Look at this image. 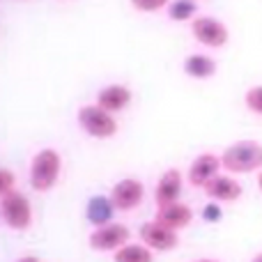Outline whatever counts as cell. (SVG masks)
<instances>
[{"label": "cell", "instance_id": "6da1fadb", "mask_svg": "<svg viewBox=\"0 0 262 262\" xmlns=\"http://www.w3.org/2000/svg\"><path fill=\"white\" fill-rule=\"evenodd\" d=\"M221 166L228 175H249L262 170V145L255 140H237L221 152Z\"/></svg>", "mask_w": 262, "mask_h": 262}, {"label": "cell", "instance_id": "7a4b0ae2", "mask_svg": "<svg viewBox=\"0 0 262 262\" xmlns=\"http://www.w3.org/2000/svg\"><path fill=\"white\" fill-rule=\"evenodd\" d=\"M60 172H62V154L55 147H41L35 152L30 161V186L37 193H46L51 191L60 180Z\"/></svg>", "mask_w": 262, "mask_h": 262}, {"label": "cell", "instance_id": "3957f363", "mask_svg": "<svg viewBox=\"0 0 262 262\" xmlns=\"http://www.w3.org/2000/svg\"><path fill=\"white\" fill-rule=\"evenodd\" d=\"M0 219L3 223L14 232H26L32 226V203L26 193H21L18 189L9 191V193L0 195Z\"/></svg>", "mask_w": 262, "mask_h": 262}, {"label": "cell", "instance_id": "277c9868", "mask_svg": "<svg viewBox=\"0 0 262 262\" xmlns=\"http://www.w3.org/2000/svg\"><path fill=\"white\" fill-rule=\"evenodd\" d=\"M76 122L90 138H99V140L113 138V136L120 131V124H118V120H115V115L108 113V111H104L97 104L81 106L76 113Z\"/></svg>", "mask_w": 262, "mask_h": 262}, {"label": "cell", "instance_id": "5b68a950", "mask_svg": "<svg viewBox=\"0 0 262 262\" xmlns=\"http://www.w3.org/2000/svg\"><path fill=\"white\" fill-rule=\"evenodd\" d=\"M131 242V230L124 223H106L101 228H95V230L88 235V246L97 253H115L120 251L124 244Z\"/></svg>", "mask_w": 262, "mask_h": 262}, {"label": "cell", "instance_id": "8992f818", "mask_svg": "<svg viewBox=\"0 0 262 262\" xmlns=\"http://www.w3.org/2000/svg\"><path fill=\"white\" fill-rule=\"evenodd\" d=\"M191 35L198 44L207 46V49H223L230 41L228 26L214 16H195L191 21Z\"/></svg>", "mask_w": 262, "mask_h": 262}, {"label": "cell", "instance_id": "52a82bcc", "mask_svg": "<svg viewBox=\"0 0 262 262\" xmlns=\"http://www.w3.org/2000/svg\"><path fill=\"white\" fill-rule=\"evenodd\" d=\"M138 237L154 253H172V251L180 246V232L163 226V223H159L157 219L143 223L138 230Z\"/></svg>", "mask_w": 262, "mask_h": 262}, {"label": "cell", "instance_id": "ba28073f", "mask_svg": "<svg viewBox=\"0 0 262 262\" xmlns=\"http://www.w3.org/2000/svg\"><path fill=\"white\" fill-rule=\"evenodd\" d=\"M108 198L118 212H134L145 200V184L138 177H122L113 184Z\"/></svg>", "mask_w": 262, "mask_h": 262}, {"label": "cell", "instance_id": "9c48e42d", "mask_svg": "<svg viewBox=\"0 0 262 262\" xmlns=\"http://www.w3.org/2000/svg\"><path fill=\"white\" fill-rule=\"evenodd\" d=\"M221 157L214 152H200L186 170V182L195 189H205L216 175H221Z\"/></svg>", "mask_w": 262, "mask_h": 262}, {"label": "cell", "instance_id": "30bf717a", "mask_svg": "<svg viewBox=\"0 0 262 262\" xmlns=\"http://www.w3.org/2000/svg\"><path fill=\"white\" fill-rule=\"evenodd\" d=\"M182 184H184V175H182L180 168L163 170L161 177L157 180V186H154V203H157V207L177 203L182 195Z\"/></svg>", "mask_w": 262, "mask_h": 262}, {"label": "cell", "instance_id": "8fae6325", "mask_svg": "<svg viewBox=\"0 0 262 262\" xmlns=\"http://www.w3.org/2000/svg\"><path fill=\"white\" fill-rule=\"evenodd\" d=\"M203 191L212 203H219V205L237 203V200L244 195V186L230 175H216Z\"/></svg>", "mask_w": 262, "mask_h": 262}, {"label": "cell", "instance_id": "7c38bea8", "mask_svg": "<svg viewBox=\"0 0 262 262\" xmlns=\"http://www.w3.org/2000/svg\"><path fill=\"white\" fill-rule=\"evenodd\" d=\"M131 99H134V95H131V90L127 85H122V83H111V85H104L97 92L95 104L101 106L104 111H108V113L118 115V113H122L124 108H129Z\"/></svg>", "mask_w": 262, "mask_h": 262}, {"label": "cell", "instance_id": "4fadbf2b", "mask_svg": "<svg viewBox=\"0 0 262 262\" xmlns=\"http://www.w3.org/2000/svg\"><path fill=\"white\" fill-rule=\"evenodd\" d=\"M193 216H195L193 209L186 203H182V200L163 205V207H157V214H154V219H157L159 223H163V226L172 228V230H177V232L189 228L191 223H193Z\"/></svg>", "mask_w": 262, "mask_h": 262}, {"label": "cell", "instance_id": "5bb4252c", "mask_svg": "<svg viewBox=\"0 0 262 262\" xmlns=\"http://www.w3.org/2000/svg\"><path fill=\"white\" fill-rule=\"evenodd\" d=\"M182 69L189 78H195V81H207L216 74L219 64L212 55H205V53H191L184 58L182 62Z\"/></svg>", "mask_w": 262, "mask_h": 262}, {"label": "cell", "instance_id": "9a60e30c", "mask_svg": "<svg viewBox=\"0 0 262 262\" xmlns=\"http://www.w3.org/2000/svg\"><path fill=\"white\" fill-rule=\"evenodd\" d=\"M113 212H118V209L111 203L108 195H92L85 205V219H88V223H92L95 228L113 223Z\"/></svg>", "mask_w": 262, "mask_h": 262}, {"label": "cell", "instance_id": "2e32d148", "mask_svg": "<svg viewBox=\"0 0 262 262\" xmlns=\"http://www.w3.org/2000/svg\"><path fill=\"white\" fill-rule=\"evenodd\" d=\"M113 262H154V251L143 242H129L113 253Z\"/></svg>", "mask_w": 262, "mask_h": 262}, {"label": "cell", "instance_id": "e0dca14e", "mask_svg": "<svg viewBox=\"0 0 262 262\" xmlns=\"http://www.w3.org/2000/svg\"><path fill=\"white\" fill-rule=\"evenodd\" d=\"M198 14V3L195 0H172L168 5V16L170 21L184 23V21H193Z\"/></svg>", "mask_w": 262, "mask_h": 262}, {"label": "cell", "instance_id": "ac0fdd59", "mask_svg": "<svg viewBox=\"0 0 262 262\" xmlns=\"http://www.w3.org/2000/svg\"><path fill=\"white\" fill-rule=\"evenodd\" d=\"M244 106L253 115H260L262 118V85H253L244 92Z\"/></svg>", "mask_w": 262, "mask_h": 262}, {"label": "cell", "instance_id": "d6986e66", "mask_svg": "<svg viewBox=\"0 0 262 262\" xmlns=\"http://www.w3.org/2000/svg\"><path fill=\"white\" fill-rule=\"evenodd\" d=\"M129 3H131V7L138 9V12L154 14V12H159V9L168 7L172 0H129Z\"/></svg>", "mask_w": 262, "mask_h": 262}, {"label": "cell", "instance_id": "ffe728a7", "mask_svg": "<svg viewBox=\"0 0 262 262\" xmlns=\"http://www.w3.org/2000/svg\"><path fill=\"white\" fill-rule=\"evenodd\" d=\"M16 189V177L9 168H0V195Z\"/></svg>", "mask_w": 262, "mask_h": 262}, {"label": "cell", "instance_id": "44dd1931", "mask_svg": "<svg viewBox=\"0 0 262 262\" xmlns=\"http://www.w3.org/2000/svg\"><path fill=\"white\" fill-rule=\"evenodd\" d=\"M203 219H205L207 223H219V221L223 219L221 205H219V203H212V200H209V203L203 207Z\"/></svg>", "mask_w": 262, "mask_h": 262}, {"label": "cell", "instance_id": "7402d4cb", "mask_svg": "<svg viewBox=\"0 0 262 262\" xmlns=\"http://www.w3.org/2000/svg\"><path fill=\"white\" fill-rule=\"evenodd\" d=\"M16 262H41V260L37 258V255H21Z\"/></svg>", "mask_w": 262, "mask_h": 262}, {"label": "cell", "instance_id": "603a6c76", "mask_svg": "<svg viewBox=\"0 0 262 262\" xmlns=\"http://www.w3.org/2000/svg\"><path fill=\"white\" fill-rule=\"evenodd\" d=\"M193 262H221V260H214V258H198V260H193Z\"/></svg>", "mask_w": 262, "mask_h": 262}, {"label": "cell", "instance_id": "cb8c5ba5", "mask_svg": "<svg viewBox=\"0 0 262 262\" xmlns=\"http://www.w3.org/2000/svg\"><path fill=\"white\" fill-rule=\"evenodd\" d=\"M251 262H262V251H260V253H255L253 258H251Z\"/></svg>", "mask_w": 262, "mask_h": 262}, {"label": "cell", "instance_id": "d4e9b609", "mask_svg": "<svg viewBox=\"0 0 262 262\" xmlns=\"http://www.w3.org/2000/svg\"><path fill=\"white\" fill-rule=\"evenodd\" d=\"M258 189H260V193H262V170L258 172Z\"/></svg>", "mask_w": 262, "mask_h": 262}]
</instances>
